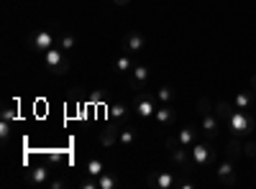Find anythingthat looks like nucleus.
I'll use <instances>...</instances> for the list:
<instances>
[{
	"label": "nucleus",
	"mask_w": 256,
	"mask_h": 189,
	"mask_svg": "<svg viewBox=\"0 0 256 189\" xmlns=\"http://www.w3.org/2000/svg\"><path fill=\"white\" fill-rule=\"evenodd\" d=\"M198 113H200V131H202L205 141L216 143V141H218V136H220L223 123L218 120L216 108H212V102H210L208 97H200V100H198Z\"/></svg>",
	"instance_id": "1"
},
{
	"label": "nucleus",
	"mask_w": 256,
	"mask_h": 189,
	"mask_svg": "<svg viewBox=\"0 0 256 189\" xmlns=\"http://www.w3.org/2000/svg\"><path fill=\"white\" fill-rule=\"evenodd\" d=\"M56 41H59V33H54L52 28H41V31L28 33L26 44H28V49L44 54V51H49V49H54V46H56Z\"/></svg>",
	"instance_id": "5"
},
{
	"label": "nucleus",
	"mask_w": 256,
	"mask_h": 189,
	"mask_svg": "<svg viewBox=\"0 0 256 189\" xmlns=\"http://www.w3.org/2000/svg\"><path fill=\"white\" fill-rule=\"evenodd\" d=\"M251 90H256V74L251 77Z\"/></svg>",
	"instance_id": "32"
},
{
	"label": "nucleus",
	"mask_w": 256,
	"mask_h": 189,
	"mask_svg": "<svg viewBox=\"0 0 256 189\" xmlns=\"http://www.w3.org/2000/svg\"><path fill=\"white\" fill-rule=\"evenodd\" d=\"M166 149H169V159H172L182 172H195V161H192V151L187 149V146L180 143L177 136H169L166 138Z\"/></svg>",
	"instance_id": "3"
},
{
	"label": "nucleus",
	"mask_w": 256,
	"mask_h": 189,
	"mask_svg": "<svg viewBox=\"0 0 256 189\" xmlns=\"http://www.w3.org/2000/svg\"><path fill=\"white\" fill-rule=\"evenodd\" d=\"M0 138L3 141L10 138V120H0Z\"/></svg>",
	"instance_id": "29"
},
{
	"label": "nucleus",
	"mask_w": 256,
	"mask_h": 189,
	"mask_svg": "<svg viewBox=\"0 0 256 189\" xmlns=\"http://www.w3.org/2000/svg\"><path fill=\"white\" fill-rule=\"evenodd\" d=\"M123 46H126L128 54H138V51L146 49V38H144L138 31H131V33L126 36V44H123Z\"/></svg>",
	"instance_id": "12"
},
{
	"label": "nucleus",
	"mask_w": 256,
	"mask_h": 189,
	"mask_svg": "<svg viewBox=\"0 0 256 189\" xmlns=\"http://www.w3.org/2000/svg\"><path fill=\"white\" fill-rule=\"evenodd\" d=\"M146 82H148V67L136 64V67L131 69V77H128V87L136 90V92H141V90L146 87Z\"/></svg>",
	"instance_id": "10"
},
{
	"label": "nucleus",
	"mask_w": 256,
	"mask_h": 189,
	"mask_svg": "<svg viewBox=\"0 0 256 189\" xmlns=\"http://www.w3.org/2000/svg\"><path fill=\"white\" fill-rule=\"evenodd\" d=\"M216 174H218V179H220V184H226V187H236L238 184V164H233L228 156L226 159H220L218 164H216Z\"/></svg>",
	"instance_id": "8"
},
{
	"label": "nucleus",
	"mask_w": 256,
	"mask_h": 189,
	"mask_svg": "<svg viewBox=\"0 0 256 189\" xmlns=\"http://www.w3.org/2000/svg\"><path fill=\"white\" fill-rule=\"evenodd\" d=\"M226 131H230V136H236V138H246L256 131V115L251 110H233L228 125H226Z\"/></svg>",
	"instance_id": "2"
},
{
	"label": "nucleus",
	"mask_w": 256,
	"mask_h": 189,
	"mask_svg": "<svg viewBox=\"0 0 256 189\" xmlns=\"http://www.w3.org/2000/svg\"><path fill=\"white\" fill-rule=\"evenodd\" d=\"M233 105H236L238 110H251L254 105H256V92H254V90H244V92H238L236 97H233Z\"/></svg>",
	"instance_id": "16"
},
{
	"label": "nucleus",
	"mask_w": 256,
	"mask_h": 189,
	"mask_svg": "<svg viewBox=\"0 0 256 189\" xmlns=\"http://www.w3.org/2000/svg\"><path fill=\"white\" fill-rule=\"evenodd\" d=\"M154 120H156L159 128H169V125H174V120H177V110L172 108V105H162V108H156V113H154Z\"/></svg>",
	"instance_id": "11"
},
{
	"label": "nucleus",
	"mask_w": 256,
	"mask_h": 189,
	"mask_svg": "<svg viewBox=\"0 0 256 189\" xmlns=\"http://www.w3.org/2000/svg\"><path fill=\"white\" fill-rule=\"evenodd\" d=\"M56 46H59L62 51H72V49L77 46V38H74L72 33H59V41H56Z\"/></svg>",
	"instance_id": "24"
},
{
	"label": "nucleus",
	"mask_w": 256,
	"mask_h": 189,
	"mask_svg": "<svg viewBox=\"0 0 256 189\" xmlns=\"http://www.w3.org/2000/svg\"><path fill=\"white\" fill-rule=\"evenodd\" d=\"M190 151H192V161H195V169H205V166H212V169H216V164L220 161V159H218L216 143H210V141H205V143L198 141Z\"/></svg>",
	"instance_id": "4"
},
{
	"label": "nucleus",
	"mask_w": 256,
	"mask_h": 189,
	"mask_svg": "<svg viewBox=\"0 0 256 189\" xmlns=\"http://www.w3.org/2000/svg\"><path fill=\"white\" fill-rule=\"evenodd\" d=\"M0 118H3V120H10V123H16V120H18V105H6L3 113H0Z\"/></svg>",
	"instance_id": "26"
},
{
	"label": "nucleus",
	"mask_w": 256,
	"mask_h": 189,
	"mask_svg": "<svg viewBox=\"0 0 256 189\" xmlns=\"http://www.w3.org/2000/svg\"><path fill=\"white\" fill-rule=\"evenodd\" d=\"M138 141V131L136 128H120V136H118V143L123 149H131V146Z\"/></svg>",
	"instance_id": "19"
},
{
	"label": "nucleus",
	"mask_w": 256,
	"mask_h": 189,
	"mask_svg": "<svg viewBox=\"0 0 256 189\" xmlns=\"http://www.w3.org/2000/svg\"><path fill=\"white\" fill-rule=\"evenodd\" d=\"M134 67H136V61L131 59V54H123V56L113 59V72H118V74H126V72H131Z\"/></svg>",
	"instance_id": "18"
},
{
	"label": "nucleus",
	"mask_w": 256,
	"mask_h": 189,
	"mask_svg": "<svg viewBox=\"0 0 256 189\" xmlns=\"http://www.w3.org/2000/svg\"><path fill=\"white\" fill-rule=\"evenodd\" d=\"M200 133H202V131H198L195 125H184V128L177 133V138H180V143H182V146L192 149V146H195V143L200 141Z\"/></svg>",
	"instance_id": "13"
},
{
	"label": "nucleus",
	"mask_w": 256,
	"mask_h": 189,
	"mask_svg": "<svg viewBox=\"0 0 256 189\" xmlns=\"http://www.w3.org/2000/svg\"><path fill=\"white\" fill-rule=\"evenodd\" d=\"M118 187V177L110 174V172H102L98 177V189H116Z\"/></svg>",
	"instance_id": "22"
},
{
	"label": "nucleus",
	"mask_w": 256,
	"mask_h": 189,
	"mask_svg": "<svg viewBox=\"0 0 256 189\" xmlns=\"http://www.w3.org/2000/svg\"><path fill=\"white\" fill-rule=\"evenodd\" d=\"M80 187L82 189H98V177H84V179H80Z\"/></svg>",
	"instance_id": "27"
},
{
	"label": "nucleus",
	"mask_w": 256,
	"mask_h": 189,
	"mask_svg": "<svg viewBox=\"0 0 256 189\" xmlns=\"http://www.w3.org/2000/svg\"><path fill=\"white\" fill-rule=\"evenodd\" d=\"M226 156H228L233 164L241 166V156H244V143H241V138L230 136V141H228V146H226Z\"/></svg>",
	"instance_id": "15"
},
{
	"label": "nucleus",
	"mask_w": 256,
	"mask_h": 189,
	"mask_svg": "<svg viewBox=\"0 0 256 189\" xmlns=\"http://www.w3.org/2000/svg\"><path fill=\"white\" fill-rule=\"evenodd\" d=\"M244 156L246 159H256V141H246L244 143Z\"/></svg>",
	"instance_id": "28"
},
{
	"label": "nucleus",
	"mask_w": 256,
	"mask_h": 189,
	"mask_svg": "<svg viewBox=\"0 0 256 189\" xmlns=\"http://www.w3.org/2000/svg\"><path fill=\"white\" fill-rule=\"evenodd\" d=\"M113 3H116L118 8H123V5H128V3H131V0H113Z\"/></svg>",
	"instance_id": "31"
},
{
	"label": "nucleus",
	"mask_w": 256,
	"mask_h": 189,
	"mask_svg": "<svg viewBox=\"0 0 256 189\" xmlns=\"http://www.w3.org/2000/svg\"><path fill=\"white\" fill-rule=\"evenodd\" d=\"M102 172H105L102 161H98V159H90V161H88V172H84V174H90V177H100Z\"/></svg>",
	"instance_id": "25"
},
{
	"label": "nucleus",
	"mask_w": 256,
	"mask_h": 189,
	"mask_svg": "<svg viewBox=\"0 0 256 189\" xmlns=\"http://www.w3.org/2000/svg\"><path fill=\"white\" fill-rule=\"evenodd\" d=\"M64 187H67V182H64V179H54L49 184V189H64Z\"/></svg>",
	"instance_id": "30"
},
{
	"label": "nucleus",
	"mask_w": 256,
	"mask_h": 189,
	"mask_svg": "<svg viewBox=\"0 0 256 189\" xmlns=\"http://www.w3.org/2000/svg\"><path fill=\"white\" fill-rule=\"evenodd\" d=\"M49 166H34L31 172H26V182H31V184H46V179H49Z\"/></svg>",
	"instance_id": "17"
},
{
	"label": "nucleus",
	"mask_w": 256,
	"mask_h": 189,
	"mask_svg": "<svg viewBox=\"0 0 256 189\" xmlns=\"http://www.w3.org/2000/svg\"><path fill=\"white\" fill-rule=\"evenodd\" d=\"M156 100L162 102V105H172V100H174V90L169 87V85H164V87H156Z\"/></svg>",
	"instance_id": "23"
},
{
	"label": "nucleus",
	"mask_w": 256,
	"mask_h": 189,
	"mask_svg": "<svg viewBox=\"0 0 256 189\" xmlns=\"http://www.w3.org/2000/svg\"><path fill=\"white\" fill-rule=\"evenodd\" d=\"M212 108H216V115H218V120L223 123V128H226L228 120H230V115H233V110H236V105H233L230 100H218Z\"/></svg>",
	"instance_id": "14"
},
{
	"label": "nucleus",
	"mask_w": 256,
	"mask_h": 189,
	"mask_svg": "<svg viewBox=\"0 0 256 189\" xmlns=\"http://www.w3.org/2000/svg\"><path fill=\"white\" fill-rule=\"evenodd\" d=\"M44 67L52 72V74H67L70 72V67H72V61L64 56V51L59 49V46H54V49H49V51H44Z\"/></svg>",
	"instance_id": "6"
},
{
	"label": "nucleus",
	"mask_w": 256,
	"mask_h": 189,
	"mask_svg": "<svg viewBox=\"0 0 256 189\" xmlns=\"http://www.w3.org/2000/svg\"><path fill=\"white\" fill-rule=\"evenodd\" d=\"M182 174H187V172H180V174H174V172H152L146 177V184L152 189H174V187L182 184Z\"/></svg>",
	"instance_id": "7"
},
{
	"label": "nucleus",
	"mask_w": 256,
	"mask_h": 189,
	"mask_svg": "<svg viewBox=\"0 0 256 189\" xmlns=\"http://www.w3.org/2000/svg\"><path fill=\"white\" fill-rule=\"evenodd\" d=\"M254 161H256V159H254Z\"/></svg>",
	"instance_id": "33"
},
{
	"label": "nucleus",
	"mask_w": 256,
	"mask_h": 189,
	"mask_svg": "<svg viewBox=\"0 0 256 189\" xmlns=\"http://www.w3.org/2000/svg\"><path fill=\"white\" fill-rule=\"evenodd\" d=\"M156 95H148V92H138L136 97H134V108H136V113L141 115V118H154V113H156Z\"/></svg>",
	"instance_id": "9"
},
{
	"label": "nucleus",
	"mask_w": 256,
	"mask_h": 189,
	"mask_svg": "<svg viewBox=\"0 0 256 189\" xmlns=\"http://www.w3.org/2000/svg\"><path fill=\"white\" fill-rule=\"evenodd\" d=\"M118 136H120L118 125H108V128L100 133V143H102V146H113V143H118Z\"/></svg>",
	"instance_id": "20"
},
{
	"label": "nucleus",
	"mask_w": 256,
	"mask_h": 189,
	"mask_svg": "<svg viewBox=\"0 0 256 189\" xmlns=\"http://www.w3.org/2000/svg\"><path fill=\"white\" fill-rule=\"evenodd\" d=\"M254 92H256V90H254Z\"/></svg>",
	"instance_id": "34"
},
{
	"label": "nucleus",
	"mask_w": 256,
	"mask_h": 189,
	"mask_svg": "<svg viewBox=\"0 0 256 189\" xmlns=\"http://www.w3.org/2000/svg\"><path fill=\"white\" fill-rule=\"evenodd\" d=\"M108 118H110L113 123H120V120L128 118V108H126L123 102H113L110 108H108Z\"/></svg>",
	"instance_id": "21"
}]
</instances>
